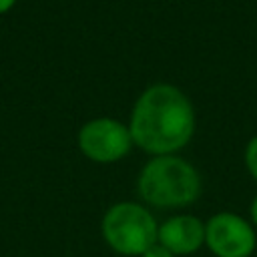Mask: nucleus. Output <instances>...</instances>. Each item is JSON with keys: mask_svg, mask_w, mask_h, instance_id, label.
Segmentation results:
<instances>
[{"mask_svg": "<svg viewBox=\"0 0 257 257\" xmlns=\"http://www.w3.org/2000/svg\"><path fill=\"white\" fill-rule=\"evenodd\" d=\"M249 217H251V225L257 227V193H255V197L249 205Z\"/></svg>", "mask_w": 257, "mask_h": 257, "instance_id": "nucleus-9", "label": "nucleus"}, {"mask_svg": "<svg viewBox=\"0 0 257 257\" xmlns=\"http://www.w3.org/2000/svg\"><path fill=\"white\" fill-rule=\"evenodd\" d=\"M104 243L118 255L141 257L157 243L159 223L147 205L139 201H118L106 209L100 223Z\"/></svg>", "mask_w": 257, "mask_h": 257, "instance_id": "nucleus-3", "label": "nucleus"}, {"mask_svg": "<svg viewBox=\"0 0 257 257\" xmlns=\"http://www.w3.org/2000/svg\"><path fill=\"white\" fill-rule=\"evenodd\" d=\"M76 143L86 159L102 165L124 159L135 147L128 124L112 116H96L86 120L76 135Z\"/></svg>", "mask_w": 257, "mask_h": 257, "instance_id": "nucleus-4", "label": "nucleus"}, {"mask_svg": "<svg viewBox=\"0 0 257 257\" xmlns=\"http://www.w3.org/2000/svg\"><path fill=\"white\" fill-rule=\"evenodd\" d=\"M18 0H0V14H6V12H10L12 8H14V4H16Z\"/></svg>", "mask_w": 257, "mask_h": 257, "instance_id": "nucleus-10", "label": "nucleus"}, {"mask_svg": "<svg viewBox=\"0 0 257 257\" xmlns=\"http://www.w3.org/2000/svg\"><path fill=\"white\" fill-rule=\"evenodd\" d=\"M205 247L215 257H251L257 233L251 221L233 211H219L205 221Z\"/></svg>", "mask_w": 257, "mask_h": 257, "instance_id": "nucleus-5", "label": "nucleus"}, {"mask_svg": "<svg viewBox=\"0 0 257 257\" xmlns=\"http://www.w3.org/2000/svg\"><path fill=\"white\" fill-rule=\"evenodd\" d=\"M245 167H247L249 175L257 181V135L251 137L245 147Z\"/></svg>", "mask_w": 257, "mask_h": 257, "instance_id": "nucleus-7", "label": "nucleus"}, {"mask_svg": "<svg viewBox=\"0 0 257 257\" xmlns=\"http://www.w3.org/2000/svg\"><path fill=\"white\" fill-rule=\"evenodd\" d=\"M141 257H177V255H175V253H171L165 245H161V243L157 241V243H153V245H151V247H149Z\"/></svg>", "mask_w": 257, "mask_h": 257, "instance_id": "nucleus-8", "label": "nucleus"}, {"mask_svg": "<svg viewBox=\"0 0 257 257\" xmlns=\"http://www.w3.org/2000/svg\"><path fill=\"white\" fill-rule=\"evenodd\" d=\"M201 191L199 171L179 155L151 157L137 177V195L147 207L183 209L197 203Z\"/></svg>", "mask_w": 257, "mask_h": 257, "instance_id": "nucleus-2", "label": "nucleus"}, {"mask_svg": "<svg viewBox=\"0 0 257 257\" xmlns=\"http://www.w3.org/2000/svg\"><path fill=\"white\" fill-rule=\"evenodd\" d=\"M197 126L191 98L175 84L157 82L145 88L133 104L128 131L135 147L151 157L177 155Z\"/></svg>", "mask_w": 257, "mask_h": 257, "instance_id": "nucleus-1", "label": "nucleus"}, {"mask_svg": "<svg viewBox=\"0 0 257 257\" xmlns=\"http://www.w3.org/2000/svg\"><path fill=\"white\" fill-rule=\"evenodd\" d=\"M157 241L177 257L193 255L205 245V223L195 215H173L159 223Z\"/></svg>", "mask_w": 257, "mask_h": 257, "instance_id": "nucleus-6", "label": "nucleus"}]
</instances>
